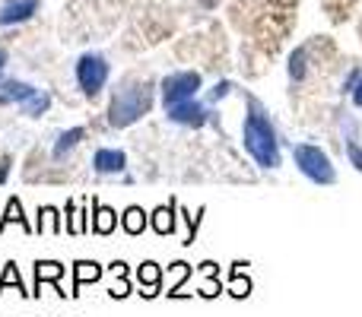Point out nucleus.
<instances>
[{
	"instance_id": "nucleus-1",
	"label": "nucleus",
	"mask_w": 362,
	"mask_h": 317,
	"mask_svg": "<svg viewBox=\"0 0 362 317\" xmlns=\"http://www.w3.org/2000/svg\"><path fill=\"white\" fill-rule=\"evenodd\" d=\"M242 143H245V152L261 168L283 165L280 140H276L274 124H270V118L264 114V108L257 105V99H248V114H245V124H242Z\"/></svg>"
},
{
	"instance_id": "nucleus-2",
	"label": "nucleus",
	"mask_w": 362,
	"mask_h": 317,
	"mask_svg": "<svg viewBox=\"0 0 362 317\" xmlns=\"http://www.w3.org/2000/svg\"><path fill=\"white\" fill-rule=\"evenodd\" d=\"M153 108V86L150 83H134V86L121 89L112 95V105H108V124L112 127H131L137 124L144 114H150Z\"/></svg>"
},
{
	"instance_id": "nucleus-3",
	"label": "nucleus",
	"mask_w": 362,
	"mask_h": 317,
	"mask_svg": "<svg viewBox=\"0 0 362 317\" xmlns=\"http://www.w3.org/2000/svg\"><path fill=\"white\" fill-rule=\"evenodd\" d=\"M293 159L296 168L305 174L312 184H334L337 181V168H334L331 156L315 143H296L293 146Z\"/></svg>"
},
{
	"instance_id": "nucleus-4",
	"label": "nucleus",
	"mask_w": 362,
	"mask_h": 317,
	"mask_svg": "<svg viewBox=\"0 0 362 317\" xmlns=\"http://www.w3.org/2000/svg\"><path fill=\"white\" fill-rule=\"evenodd\" d=\"M108 73H112V67H108V61L102 54H83L80 61H76V86H80L83 95H99L102 89H105L108 83Z\"/></svg>"
},
{
	"instance_id": "nucleus-5",
	"label": "nucleus",
	"mask_w": 362,
	"mask_h": 317,
	"mask_svg": "<svg viewBox=\"0 0 362 317\" xmlns=\"http://www.w3.org/2000/svg\"><path fill=\"white\" fill-rule=\"evenodd\" d=\"M200 86H204V80H200L197 70H181V73H169L163 83H159V92H163V105H178V102H187V99H197Z\"/></svg>"
},
{
	"instance_id": "nucleus-6",
	"label": "nucleus",
	"mask_w": 362,
	"mask_h": 317,
	"mask_svg": "<svg viewBox=\"0 0 362 317\" xmlns=\"http://www.w3.org/2000/svg\"><path fill=\"white\" fill-rule=\"evenodd\" d=\"M165 114H169L172 124H181V127H204L206 121H210V112H206V105H200L197 99H187V102H178V105H169L165 108Z\"/></svg>"
},
{
	"instance_id": "nucleus-7",
	"label": "nucleus",
	"mask_w": 362,
	"mask_h": 317,
	"mask_svg": "<svg viewBox=\"0 0 362 317\" xmlns=\"http://www.w3.org/2000/svg\"><path fill=\"white\" fill-rule=\"evenodd\" d=\"M35 10H38V0H6L0 6V25H19L35 16Z\"/></svg>"
},
{
	"instance_id": "nucleus-8",
	"label": "nucleus",
	"mask_w": 362,
	"mask_h": 317,
	"mask_svg": "<svg viewBox=\"0 0 362 317\" xmlns=\"http://www.w3.org/2000/svg\"><path fill=\"white\" fill-rule=\"evenodd\" d=\"M93 168L99 174H121L127 168V156L121 150H99L93 156Z\"/></svg>"
},
{
	"instance_id": "nucleus-9",
	"label": "nucleus",
	"mask_w": 362,
	"mask_h": 317,
	"mask_svg": "<svg viewBox=\"0 0 362 317\" xmlns=\"http://www.w3.org/2000/svg\"><path fill=\"white\" fill-rule=\"evenodd\" d=\"M61 276H64V267L57 261H38L35 263V292H32V295H42V282L45 280L57 286V280H61ZM57 295H67V292H61V286H57Z\"/></svg>"
},
{
	"instance_id": "nucleus-10",
	"label": "nucleus",
	"mask_w": 362,
	"mask_h": 317,
	"mask_svg": "<svg viewBox=\"0 0 362 317\" xmlns=\"http://www.w3.org/2000/svg\"><path fill=\"white\" fill-rule=\"evenodd\" d=\"M38 89L35 86H29V83H23V80H6V83H0V102H29L32 95H35Z\"/></svg>"
},
{
	"instance_id": "nucleus-11",
	"label": "nucleus",
	"mask_w": 362,
	"mask_h": 317,
	"mask_svg": "<svg viewBox=\"0 0 362 317\" xmlns=\"http://www.w3.org/2000/svg\"><path fill=\"white\" fill-rule=\"evenodd\" d=\"M137 280H140V286H146L140 295H146V299H153V295H159V289H163V276H159V267L153 261H146V263H140V270H137Z\"/></svg>"
},
{
	"instance_id": "nucleus-12",
	"label": "nucleus",
	"mask_w": 362,
	"mask_h": 317,
	"mask_svg": "<svg viewBox=\"0 0 362 317\" xmlns=\"http://www.w3.org/2000/svg\"><path fill=\"white\" fill-rule=\"evenodd\" d=\"M93 210H95L93 232H95V235H112V232L118 229V213H115V210H108V206H102L99 200H95V203H93Z\"/></svg>"
},
{
	"instance_id": "nucleus-13",
	"label": "nucleus",
	"mask_w": 362,
	"mask_h": 317,
	"mask_svg": "<svg viewBox=\"0 0 362 317\" xmlns=\"http://www.w3.org/2000/svg\"><path fill=\"white\" fill-rule=\"evenodd\" d=\"M10 222L23 225V232H25V235H32V232H35V229H32L29 222H25V216H23V203H19V197H10V200H6L4 219H0V232H4V229H6V225H10Z\"/></svg>"
},
{
	"instance_id": "nucleus-14",
	"label": "nucleus",
	"mask_w": 362,
	"mask_h": 317,
	"mask_svg": "<svg viewBox=\"0 0 362 317\" xmlns=\"http://www.w3.org/2000/svg\"><path fill=\"white\" fill-rule=\"evenodd\" d=\"M102 276V270H99V263H89V261H80V263H74V292L70 295H80V286L83 282H95Z\"/></svg>"
},
{
	"instance_id": "nucleus-15",
	"label": "nucleus",
	"mask_w": 362,
	"mask_h": 317,
	"mask_svg": "<svg viewBox=\"0 0 362 317\" xmlns=\"http://www.w3.org/2000/svg\"><path fill=\"white\" fill-rule=\"evenodd\" d=\"M121 225H124V232L127 235H144V229H146V213L140 210V206H127L124 210V216H121Z\"/></svg>"
},
{
	"instance_id": "nucleus-16",
	"label": "nucleus",
	"mask_w": 362,
	"mask_h": 317,
	"mask_svg": "<svg viewBox=\"0 0 362 317\" xmlns=\"http://www.w3.org/2000/svg\"><path fill=\"white\" fill-rule=\"evenodd\" d=\"M153 232H156V235H172V232H175V206H159V210H153Z\"/></svg>"
},
{
	"instance_id": "nucleus-17",
	"label": "nucleus",
	"mask_w": 362,
	"mask_h": 317,
	"mask_svg": "<svg viewBox=\"0 0 362 317\" xmlns=\"http://www.w3.org/2000/svg\"><path fill=\"white\" fill-rule=\"evenodd\" d=\"M83 137H86V131H83V127H70V131H64L61 137H57V143H54V159H64Z\"/></svg>"
},
{
	"instance_id": "nucleus-18",
	"label": "nucleus",
	"mask_w": 362,
	"mask_h": 317,
	"mask_svg": "<svg viewBox=\"0 0 362 317\" xmlns=\"http://www.w3.org/2000/svg\"><path fill=\"white\" fill-rule=\"evenodd\" d=\"M48 108H51V95L42 92V89H38L29 102H23V114H25V118H42Z\"/></svg>"
},
{
	"instance_id": "nucleus-19",
	"label": "nucleus",
	"mask_w": 362,
	"mask_h": 317,
	"mask_svg": "<svg viewBox=\"0 0 362 317\" xmlns=\"http://www.w3.org/2000/svg\"><path fill=\"white\" fill-rule=\"evenodd\" d=\"M6 286H16L23 295H29V292H25V286H23V280H19V270H16V263H13V261L6 263V267H4V276H0V295H4Z\"/></svg>"
},
{
	"instance_id": "nucleus-20",
	"label": "nucleus",
	"mask_w": 362,
	"mask_h": 317,
	"mask_svg": "<svg viewBox=\"0 0 362 317\" xmlns=\"http://www.w3.org/2000/svg\"><path fill=\"white\" fill-rule=\"evenodd\" d=\"M289 76H293L296 83L305 80V48H299V51L289 54Z\"/></svg>"
},
{
	"instance_id": "nucleus-21",
	"label": "nucleus",
	"mask_w": 362,
	"mask_h": 317,
	"mask_svg": "<svg viewBox=\"0 0 362 317\" xmlns=\"http://www.w3.org/2000/svg\"><path fill=\"white\" fill-rule=\"evenodd\" d=\"M346 156H350V162L362 172V146L356 143V140H346Z\"/></svg>"
},
{
	"instance_id": "nucleus-22",
	"label": "nucleus",
	"mask_w": 362,
	"mask_h": 317,
	"mask_svg": "<svg viewBox=\"0 0 362 317\" xmlns=\"http://www.w3.org/2000/svg\"><path fill=\"white\" fill-rule=\"evenodd\" d=\"M232 92V83H216V89H213V99H226V95Z\"/></svg>"
},
{
	"instance_id": "nucleus-23",
	"label": "nucleus",
	"mask_w": 362,
	"mask_h": 317,
	"mask_svg": "<svg viewBox=\"0 0 362 317\" xmlns=\"http://www.w3.org/2000/svg\"><path fill=\"white\" fill-rule=\"evenodd\" d=\"M350 95H353V105H356V108H362V76L356 80V86L350 89Z\"/></svg>"
},
{
	"instance_id": "nucleus-24",
	"label": "nucleus",
	"mask_w": 362,
	"mask_h": 317,
	"mask_svg": "<svg viewBox=\"0 0 362 317\" xmlns=\"http://www.w3.org/2000/svg\"><path fill=\"white\" fill-rule=\"evenodd\" d=\"M10 165H13L10 156H4V159H0V184H4V181H6V174H10Z\"/></svg>"
},
{
	"instance_id": "nucleus-25",
	"label": "nucleus",
	"mask_w": 362,
	"mask_h": 317,
	"mask_svg": "<svg viewBox=\"0 0 362 317\" xmlns=\"http://www.w3.org/2000/svg\"><path fill=\"white\" fill-rule=\"evenodd\" d=\"M4 67H6V54L0 51V76H4Z\"/></svg>"
}]
</instances>
